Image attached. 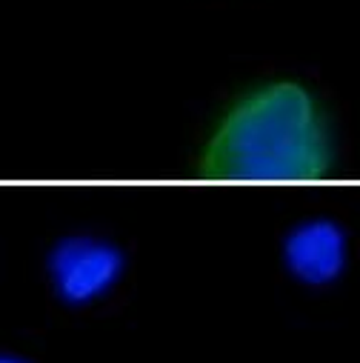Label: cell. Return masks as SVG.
Returning <instances> with one entry per match:
<instances>
[{"label": "cell", "instance_id": "obj_1", "mask_svg": "<svg viewBox=\"0 0 360 363\" xmlns=\"http://www.w3.org/2000/svg\"><path fill=\"white\" fill-rule=\"evenodd\" d=\"M206 160L237 177L317 174L329 160V135L306 89L283 80L257 89L226 115Z\"/></svg>", "mask_w": 360, "mask_h": 363}, {"label": "cell", "instance_id": "obj_3", "mask_svg": "<svg viewBox=\"0 0 360 363\" xmlns=\"http://www.w3.org/2000/svg\"><path fill=\"white\" fill-rule=\"evenodd\" d=\"M349 260V235L334 218H306L283 238V263L303 286H332Z\"/></svg>", "mask_w": 360, "mask_h": 363}, {"label": "cell", "instance_id": "obj_2", "mask_svg": "<svg viewBox=\"0 0 360 363\" xmlns=\"http://www.w3.org/2000/svg\"><path fill=\"white\" fill-rule=\"evenodd\" d=\"M126 275V255L106 238L69 235L63 238L46 263L52 298L74 312H89L109 301Z\"/></svg>", "mask_w": 360, "mask_h": 363}, {"label": "cell", "instance_id": "obj_4", "mask_svg": "<svg viewBox=\"0 0 360 363\" xmlns=\"http://www.w3.org/2000/svg\"><path fill=\"white\" fill-rule=\"evenodd\" d=\"M0 363H38L35 357H29V354H23V352H4L0 354Z\"/></svg>", "mask_w": 360, "mask_h": 363}]
</instances>
